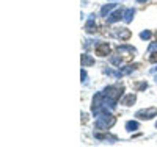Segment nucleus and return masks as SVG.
<instances>
[{"label": "nucleus", "mask_w": 157, "mask_h": 147, "mask_svg": "<svg viewBox=\"0 0 157 147\" xmlns=\"http://www.w3.org/2000/svg\"><path fill=\"white\" fill-rule=\"evenodd\" d=\"M116 122V119L110 114H102V116H98V121H96V127L99 130H109L110 127H113Z\"/></svg>", "instance_id": "obj_1"}, {"label": "nucleus", "mask_w": 157, "mask_h": 147, "mask_svg": "<svg viewBox=\"0 0 157 147\" xmlns=\"http://www.w3.org/2000/svg\"><path fill=\"white\" fill-rule=\"evenodd\" d=\"M109 100H113V102H118L123 94V86H107L102 92Z\"/></svg>", "instance_id": "obj_2"}, {"label": "nucleus", "mask_w": 157, "mask_h": 147, "mask_svg": "<svg viewBox=\"0 0 157 147\" xmlns=\"http://www.w3.org/2000/svg\"><path fill=\"white\" fill-rule=\"evenodd\" d=\"M157 116V108H146V110H140L137 111L135 117L138 119H151V117H155Z\"/></svg>", "instance_id": "obj_3"}, {"label": "nucleus", "mask_w": 157, "mask_h": 147, "mask_svg": "<svg viewBox=\"0 0 157 147\" xmlns=\"http://www.w3.org/2000/svg\"><path fill=\"white\" fill-rule=\"evenodd\" d=\"M123 17H124V11H123V9H116L115 13L109 14L105 19H107V22H109V24H113V22H118V20L123 19Z\"/></svg>", "instance_id": "obj_4"}, {"label": "nucleus", "mask_w": 157, "mask_h": 147, "mask_svg": "<svg viewBox=\"0 0 157 147\" xmlns=\"http://www.w3.org/2000/svg\"><path fill=\"white\" fill-rule=\"evenodd\" d=\"M109 53H110V46H109V44H105V42L98 44V47H96V55H99V57H107Z\"/></svg>", "instance_id": "obj_5"}, {"label": "nucleus", "mask_w": 157, "mask_h": 147, "mask_svg": "<svg viewBox=\"0 0 157 147\" xmlns=\"http://www.w3.org/2000/svg\"><path fill=\"white\" fill-rule=\"evenodd\" d=\"M94 14H90V17H88V22H86V25H85V30L88 31V33H94L96 31V24H94Z\"/></svg>", "instance_id": "obj_6"}, {"label": "nucleus", "mask_w": 157, "mask_h": 147, "mask_svg": "<svg viewBox=\"0 0 157 147\" xmlns=\"http://www.w3.org/2000/svg\"><path fill=\"white\" fill-rule=\"evenodd\" d=\"M115 35L120 38V39H129L130 36H132V33H130V30H127V28H118L116 31H115Z\"/></svg>", "instance_id": "obj_7"}, {"label": "nucleus", "mask_w": 157, "mask_h": 147, "mask_svg": "<svg viewBox=\"0 0 157 147\" xmlns=\"http://www.w3.org/2000/svg\"><path fill=\"white\" fill-rule=\"evenodd\" d=\"M113 8H116V3H109V5H104V6H102V9H101V16H102V17H107V16H109V13H110Z\"/></svg>", "instance_id": "obj_8"}, {"label": "nucleus", "mask_w": 157, "mask_h": 147, "mask_svg": "<svg viewBox=\"0 0 157 147\" xmlns=\"http://www.w3.org/2000/svg\"><path fill=\"white\" fill-rule=\"evenodd\" d=\"M134 14H135V9L134 8H127L126 11H124V22H132V19H134Z\"/></svg>", "instance_id": "obj_9"}, {"label": "nucleus", "mask_w": 157, "mask_h": 147, "mask_svg": "<svg viewBox=\"0 0 157 147\" xmlns=\"http://www.w3.org/2000/svg\"><path fill=\"white\" fill-rule=\"evenodd\" d=\"M80 60H82V66H83V68H86V66H93V64H94V60L91 58L90 55H86V53H83Z\"/></svg>", "instance_id": "obj_10"}, {"label": "nucleus", "mask_w": 157, "mask_h": 147, "mask_svg": "<svg viewBox=\"0 0 157 147\" xmlns=\"http://www.w3.org/2000/svg\"><path fill=\"white\" fill-rule=\"evenodd\" d=\"M121 103L126 105V106H130L132 103H135V96H134V94H127V96L121 100Z\"/></svg>", "instance_id": "obj_11"}, {"label": "nucleus", "mask_w": 157, "mask_h": 147, "mask_svg": "<svg viewBox=\"0 0 157 147\" xmlns=\"http://www.w3.org/2000/svg\"><path fill=\"white\" fill-rule=\"evenodd\" d=\"M123 52H129V53H135V49L132 46H120L118 47V53H123Z\"/></svg>", "instance_id": "obj_12"}, {"label": "nucleus", "mask_w": 157, "mask_h": 147, "mask_svg": "<svg viewBox=\"0 0 157 147\" xmlns=\"http://www.w3.org/2000/svg\"><path fill=\"white\" fill-rule=\"evenodd\" d=\"M138 122H135V121H129V122H126V130H129V131H134V130H138Z\"/></svg>", "instance_id": "obj_13"}, {"label": "nucleus", "mask_w": 157, "mask_h": 147, "mask_svg": "<svg viewBox=\"0 0 157 147\" xmlns=\"http://www.w3.org/2000/svg\"><path fill=\"white\" fill-rule=\"evenodd\" d=\"M140 38H141V39H149V38H151V31H148V30L141 31V33H140Z\"/></svg>", "instance_id": "obj_14"}, {"label": "nucleus", "mask_w": 157, "mask_h": 147, "mask_svg": "<svg viewBox=\"0 0 157 147\" xmlns=\"http://www.w3.org/2000/svg\"><path fill=\"white\" fill-rule=\"evenodd\" d=\"M110 61H112V63H113L115 66H120L123 60H121V58H118V57H112V58H110Z\"/></svg>", "instance_id": "obj_15"}, {"label": "nucleus", "mask_w": 157, "mask_h": 147, "mask_svg": "<svg viewBox=\"0 0 157 147\" xmlns=\"http://www.w3.org/2000/svg\"><path fill=\"white\" fill-rule=\"evenodd\" d=\"M149 61H151V63H157V52H154L152 55L149 57Z\"/></svg>", "instance_id": "obj_16"}, {"label": "nucleus", "mask_w": 157, "mask_h": 147, "mask_svg": "<svg viewBox=\"0 0 157 147\" xmlns=\"http://www.w3.org/2000/svg\"><path fill=\"white\" fill-rule=\"evenodd\" d=\"M80 77H82V82L86 83V72H85L83 69H82V72H80Z\"/></svg>", "instance_id": "obj_17"}, {"label": "nucleus", "mask_w": 157, "mask_h": 147, "mask_svg": "<svg viewBox=\"0 0 157 147\" xmlns=\"http://www.w3.org/2000/svg\"><path fill=\"white\" fill-rule=\"evenodd\" d=\"M155 49H157V42H152V44L149 46V52H151V50H155Z\"/></svg>", "instance_id": "obj_18"}, {"label": "nucleus", "mask_w": 157, "mask_h": 147, "mask_svg": "<svg viewBox=\"0 0 157 147\" xmlns=\"http://www.w3.org/2000/svg\"><path fill=\"white\" fill-rule=\"evenodd\" d=\"M137 89H146V83H140V85L137 86Z\"/></svg>", "instance_id": "obj_19"}, {"label": "nucleus", "mask_w": 157, "mask_h": 147, "mask_svg": "<svg viewBox=\"0 0 157 147\" xmlns=\"http://www.w3.org/2000/svg\"><path fill=\"white\" fill-rule=\"evenodd\" d=\"M141 2H146V0H138V3H141Z\"/></svg>", "instance_id": "obj_20"}, {"label": "nucleus", "mask_w": 157, "mask_h": 147, "mask_svg": "<svg viewBox=\"0 0 157 147\" xmlns=\"http://www.w3.org/2000/svg\"><path fill=\"white\" fill-rule=\"evenodd\" d=\"M155 38H157V33H155Z\"/></svg>", "instance_id": "obj_21"}]
</instances>
